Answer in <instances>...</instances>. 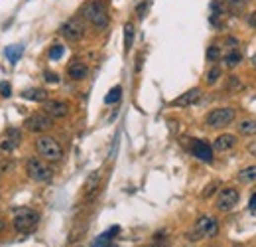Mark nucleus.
Returning <instances> with one entry per match:
<instances>
[{
    "mask_svg": "<svg viewBox=\"0 0 256 247\" xmlns=\"http://www.w3.org/2000/svg\"><path fill=\"white\" fill-rule=\"evenodd\" d=\"M251 208H253V210H256V192L253 194V198H251Z\"/></svg>",
    "mask_w": 256,
    "mask_h": 247,
    "instance_id": "nucleus-35",
    "label": "nucleus"
},
{
    "mask_svg": "<svg viewBox=\"0 0 256 247\" xmlns=\"http://www.w3.org/2000/svg\"><path fill=\"white\" fill-rule=\"evenodd\" d=\"M99 182H101V172H93L89 178H87V182H85V194L89 196V194H93L97 188H99Z\"/></svg>",
    "mask_w": 256,
    "mask_h": 247,
    "instance_id": "nucleus-22",
    "label": "nucleus"
},
{
    "mask_svg": "<svg viewBox=\"0 0 256 247\" xmlns=\"http://www.w3.org/2000/svg\"><path fill=\"white\" fill-rule=\"evenodd\" d=\"M249 24H251L253 28H256V12H255V14H251V16H249Z\"/></svg>",
    "mask_w": 256,
    "mask_h": 247,
    "instance_id": "nucleus-34",
    "label": "nucleus"
},
{
    "mask_svg": "<svg viewBox=\"0 0 256 247\" xmlns=\"http://www.w3.org/2000/svg\"><path fill=\"white\" fill-rule=\"evenodd\" d=\"M63 51H65V48H63L61 44L51 46V49H49V59H61V57H63Z\"/></svg>",
    "mask_w": 256,
    "mask_h": 247,
    "instance_id": "nucleus-27",
    "label": "nucleus"
},
{
    "mask_svg": "<svg viewBox=\"0 0 256 247\" xmlns=\"http://www.w3.org/2000/svg\"><path fill=\"white\" fill-rule=\"evenodd\" d=\"M235 117H237V111L233 107H219V109H213L207 113L205 123L211 129H225L235 121Z\"/></svg>",
    "mask_w": 256,
    "mask_h": 247,
    "instance_id": "nucleus-6",
    "label": "nucleus"
},
{
    "mask_svg": "<svg viewBox=\"0 0 256 247\" xmlns=\"http://www.w3.org/2000/svg\"><path fill=\"white\" fill-rule=\"evenodd\" d=\"M4 228H6V222H4V220H0V234L4 232Z\"/></svg>",
    "mask_w": 256,
    "mask_h": 247,
    "instance_id": "nucleus-36",
    "label": "nucleus"
},
{
    "mask_svg": "<svg viewBox=\"0 0 256 247\" xmlns=\"http://www.w3.org/2000/svg\"><path fill=\"white\" fill-rule=\"evenodd\" d=\"M20 143H22V131L16 129V127H10L6 131V135H4V139L0 141V148L4 152H12V150H16L20 147Z\"/></svg>",
    "mask_w": 256,
    "mask_h": 247,
    "instance_id": "nucleus-11",
    "label": "nucleus"
},
{
    "mask_svg": "<svg viewBox=\"0 0 256 247\" xmlns=\"http://www.w3.org/2000/svg\"><path fill=\"white\" fill-rule=\"evenodd\" d=\"M201 89H189V91H185L183 95H179L175 101H171V105L173 107H191V105H195L199 99H201Z\"/></svg>",
    "mask_w": 256,
    "mask_h": 247,
    "instance_id": "nucleus-13",
    "label": "nucleus"
},
{
    "mask_svg": "<svg viewBox=\"0 0 256 247\" xmlns=\"http://www.w3.org/2000/svg\"><path fill=\"white\" fill-rule=\"evenodd\" d=\"M243 89H245L243 81H241L237 75H231L229 81H227V85H225V91L231 93V95H235V93H239V91H243Z\"/></svg>",
    "mask_w": 256,
    "mask_h": 247,
    "instance_id": "nucleus-21",
    "label": "nucleus"
},
{
    "mask_svg": "<svg viewBox=\"0 0 256 247\" xmlns=\"http://www.w3.org/2000/svg\"><path fill=\"white\" fill-rule=\"evenodd\" d=\"M207 59L209 61H219L221 59V49L217 46H209L207 48Z\"/></svg>",
    "mask_w": 256,
    "mask_h": 247,
    "instance_id": "nucleus-28",
    "label": "nucleus"
},
{
    "mask_svg": "<svg viewBox=\"0 0 256 247\" xmlns=\"http://www.w3.org/2000/svg\"><path fill=\"white\" fill-rule=\"evenodd\" d=\"M34 147H36L38 156L43 158V160H47V162H59L63 158V148H61V145L53 137L42 135V137L36 139Z\"/></svg>",
    "mask_w": 256,
    "mask_h": 247,
    "instance_id": "nucleus-2",
    "label": "nucleus"
},
{
    "mask_svg": "<svg viewBox=\"0 0 256 247\" xmlns=\"http://www.w3.org/2000/svg\"><path fill=\"white\" fill-rule=\"evenodd\" d=\"M219 234V220L213 218V216H201L197 218L195 226H193V232L189 234L191 240H211Z\"/></svg>",
    "mask_w": 256,
    "mask_h": 247,
    "instance_id": "nucleus-4",
    "label": "nucleus"
},
{
    "mask_svg": "<svg viewBox=\"0 0 256 247\" xmlns=\"http://www.w3.org/2000/svg\"><path fill=\"white\" fill-rule=\"evenodd\" d=\"M239 200H241L239 190L227 186V188H223V190L219 192V196H217V210L227 214V212H231V210L239 204Z\"/></svg>",
    "mask_w": 256,
    "mask_h": 247,
    "instance_id": "nucleus-9",
    "label": "nucleus"
},
{
    "mask_svg": "<svg viewBox=\"0 0 256 247\" xmlns=\"http://www.w3.org/2000/svg\"><path fill=\"white\" fill-rule=\"evenodd\" d=\"M81 16L83 20H87L91 26H95L97 30H105L111 22L109 18V10L101 0H89L81 6Z\"/></svg>",
    "mask_w": 256,
    "mask_h": 247,
    "instance_id": "nucleus-1",
    "label": "nucleus"
},
{
    "mask_svg": "<svg viewBox=\"0 0 256 247\" xmlns=\"http://www.w3.org/2000/svg\"><path fill=\"white\" fill-rule=\"evenodd\" d=\"M22 53H24V46H8V48L4 49V55H6V59H8L12 65L22 57Z\"/></svg>",
    "mask_w": 256,
    "mask_h": 247,
    "instance_id": "nucleus-20",
    "label": "nucleus"
},
{
    "mask_svg": "<svg viewBox=\"0 0 256 247\" xmlns=\"http://www.w3.org/2000/svg\"><path fill=\"white\" fill-rule=\"evenodd\" d=\"M121 95H123V87H121V85H117V87H113V89L107 93V97H105V103H107V105L119 103V101H121Z\"/></svg>",
    "mask_w": 256,
    "mask_h": 247,
    "instance_id": "nucleus-26",
    "label": "nucleus"
},
{
    "mask_svg": "<svg viewBox=\"0 0 256 247\" xmlns=\"http://www.w3.org/2000/svg\"><path fill=\"white\" fill-rule=\"evenodd\" d=\"M191 152H193V156L197 160H201L205 164H211L213 162V147L207 141H193Z\"/></svg>",
    "mask_w": 256,
    "mask_h": 247,
    "instance_id": "nucleus-12",
    "label": "nucleus"
},
{
    "mask_svg": "<svg viewBox=\"0 0 256 247\" xmlns=\"http://www.w3.org/2000/svg\"><path fill=\"white\" fill-rule=\"evenodd\" d=\"M146 6H148V0H146V2H142V4H140V6L136 8V12H138V14L142 16V14H144V10H146Z\"/></svg>",
    "mask_w": 256,
    "mask_h": 247,
    "instance_id": "nucleus-33",
    "label": "nucleus"
},
{
    "mask_svg": "<svg viewBox=\"0 0 256 247\" xmlns=\"http://www.w3.org/2000/svg\"><path fill=\"white\" fill-rule=\"evenodd\" d=\"M67 75H69L73 81H83V79L89 75V67H87L83 61L75 59V61H71V63L67 65Z\"/></svg>",
    "mask_w": 256,
    "mask_h": 247,
    "instance_id": "nucleus-14",
    "label": "nucleus"
},
{
    "mask_svg": "<svg viewBox=\"0 0 256 247\" xmlns=\"http://www.w3.org/2000/svg\"><path fill=\"white\" fill-rule=\"evenodd\" d=\"M0 95H2V97H10V95H12V87H10V83H6V81H2V83H0Z\"/></svg>",
    "mask_w": 256,
    "mask_h": 247,
    "instance_id": "nucleus-30",
    "label": "nucleus"
},
{
    "mask_svg": "<svg viewBox=\"0 0 256 247\" xmlns=\"http://www.w3.org/2000/svg\"><path fill=\"white\" fill-rule=\"evenodd\" d=\"M132 42H134V24L132 22H127L125 24V51H130L132 48Z\"/></svg>",
    "mask_w": 256,
    "mask_h": 247,
    "instance_id": "nucleus-25",
    "label": "nucleus"
},
{
    "mask_svg": "<svg viewBox=\"0 0 256 247\" xmlns=\"http://www.w3.org/2000/svg\"><path fill=\"white\" fill-rule=\"evenodd\" d=\"M24 127H26V131H30V133H45V131H49L51 127H53V119L47 115V113H34V115H30L28 119H26V123H24Z\"/></svg>",
    "mask_w": 256,
    "mask_h": 247,
    "instance_id": "nucleus-8",
    "label": "nucleus"
},
{
    "mask_svg": "<svg viewBox=\"0 0 256 247\" xmlns=\"http://www.w3.org/2000/svg\"><path fill=\"white\" fill-rule=\"evenodd\" d=\"M85 24H83V20L81 18H69V20H65L63 24H61V28H59V34L67 40V42H79V40H83L85 38Z\"/></svg>",
    "mask_w": 256,
    "mask_h": 247,
    "instance_id": "nucleus-7",
    "label": "nucleus"
},
{
    "mask_svg": "<svg viewBox=\"0 0 256 247\" xmlns=\"http://www.w3.org/2000/svg\"><path fill=\"white\" fill-rule=\"evenodd\" d=\"M237 131L243 137H253V135H256V119H243L239 123V127H237Z\"/></svg>",
    "mask_w": 256,
    "mask_h": 247,
    "instance_id": "nucleus-17",
    "label": "nucleus"
},
{
    "mask_svg": "<svg viewBox=\"0 0 256 247\" xmlns=\"http://www.w3.org/2000/svg\"><path fill=\"white\" fill-rule=\"evenodd\" d=\"M43 77L47 83H59V75L53 73V71H43Z\"/></svg>",
    "mask_w": 256,
    "mask_h": 247,
    "instance_id": "nucleus-29",
    "label": "nucleus"
},
{
    "mask_svg": "<svg viewBox=\"0 0 256 247\" xmlns=\"http://www.w3.org/2000/svg\"><path fill=\"white\" fill-rule=\"evenodd\" d=\"M69 105L65 103V101H57V99H53V101H45V105H43V113H47L53 121L55 119H65L67 115H69Z\"/></svg>",
    "mask_w": 256,
    "mask_h": 247,
    "instance_id": "nucleus-10",
    "label": "nucleus"
},
{
    "mask_svg": "<svg viewBox=\"0 0 256 247\" xmlns=\"http://www.w3.org/2000/svg\"><path fill=\"white\" fill-rule=\"evenodd\" d=\"M117 234H119V228L115 226V228H111L109 232L101 234V236L93 242V247H109L111 246V242H113V236H117Z\"/></svg>",
    "mask_w": 256,
    "mask_h": 247,
    "instance_id": "nucleus-18",
    "label": "nucleus"
},
{
    "mask_svg": "<svg viewBox=\"0 0 256 247\" xmlns=\"http://www.w3.org/2000/svg\"><path fill=\"white\" fill-rule=\"evenodd\" d=\"M40 224V214L36 210H30V208H24L20 212H16L14 220H12V228L16 230V234H32Z\"/></svg>",
    "mask_w": 256,
    "mask_h": 247,
    "instance_id": "nucleus-3",
    "label": "nucleus"
},
{
    "mask_svg": "<svg viewBox=\"0 0 256 247\" xmlns=\"http://www.w3.org/2000/svg\"><path fill=\"white\" fill-rule=\"evenodd\" d=\"M221 75H223L221 67H219V65H213V67L207 71V75H205V83L213 87V85H217V81L221 79Z\"/></svg>",
    "mask_w": 256,
    "mask_h": 247,
    "instance_id": "nucleus-24",
    "label": "nucleus"
},
{
    "mask_svg": "<svg viewBox=\"0 0 256 247\" xmlns=\"http://www.w3.org/2000/svg\"><path fill=\"white\" fill-rule=\"evenodd\" d=\"M217 186H219V184H217V182H213V184H211V186H207V190H205V192H203V198H209V196H211V194H213V192H215V188H217Z\"/></svg>",
    "mask_w": 256,
    "mask_h": 247,
    "instance_id": "nucleus-31",
    "label": "nucleus"
},
{
    "mask_svg": "<svg viewBox=\"0 0 256 247\" xmlns=\"http://www.w3.org/2000/svg\"><path fill=\"white\" fill-rule=\"evenodd\" d=\"M235 145H237V137L225 133V135H219V137L213 141V150H217V152H227V150L235 148Z\"/></svg>",
    "mask_w": 256,
    "mask_h": 247,
    "instance_id": "nucleus-15",
    "label": "nucleus"
},
{
    "mask_svg": "<svg viewBox=\"0 0 256 247\" xmlns=\"http://www.w3.org/2000/svg\"><path fill=\"white\" fill-rule=\"evenodd\" d=\"M22 97L28 99V101H34V103H45L47 101V91L40 89V87H32V89H26L22 93Z\"/></svg>",
    "mask_w": 256,
    "mask_h": 247,
    "instance_id": "nucleus-16",
    "label": "nucleus"
},
{
    "mask_svg": "<svg viewBox=\"0 0 256 247\" xmlns=\"http://www.w3.org/2000/svg\"><path fill=\"white\" fill-rule=\"evenodd\" d=\"M26 174L34 180V182H49L53 178V170L43 162V158L38 156H30L26 160Z\"/></svg>",
    "mask_w": 256,
    "mask_h": 247,
    "instance_id": "nucleus-5",
    "label": "nucleus"
},
{
    "mask_svg": "<svg viewBox=\"0 0 256 247\" xmlns=\"http://www.w3.org/2000/svg\"><path fill=\"white\" fill-rule=\"evenodd\" d=\"M247 150H249V152H251L253 156H256V141H253V143H251V145L247 147Z\"/></svg>",
    "mask_w": 256,
    "mask_h": 247,
    "instance_id": "nucleus-32",
    "label": "nucleus"
},
{
    "mask_svg": "<svg viewBox=\"0 0 256 247\" xmlns=\"http://www.w3.org/2000/svg\"><path fill=\"white\" fill-rule=\"evenodd\" d=\"M239 182L241 184H253L256 182V164L255 166H247V168H243L241 172H239Z\"/></svg>",
    "mask_w": 256,
    "mask_h": 247,
    "instance_id": "nucleus-19",
    "label": "nucleus"
},
{
    "mask_svg": "<svg viewBox=\"0 0 256 247\" xmlns=\"http://www.w3.org/2000/svg\"><path fill=\"white\" fill-rule=\"evenodd\" d=\"M241 59H243V53H241L239 49H231V51L223 57V61H225V65H227V67H235V65H239V63H241Z\"/></svg>",
    "mask_w": 256,
    "mask_h": 247,
    "instance_id": "nucleus-23",
    "label": "nucleus"
}]
</instances>
